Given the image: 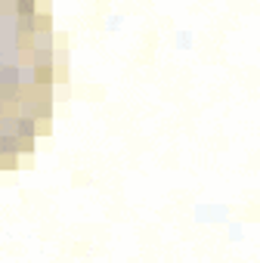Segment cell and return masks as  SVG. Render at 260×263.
Segmentation results:
<instances>
[{"label": "cell", "instance_id": "obj_6", "mask_svg": "<svg viewBox=\"0 0 260 263\" xmlns=\"http://www.w3.org/2000/svg\"><path fill=\"white\" fill-rule=\"evenodd\" d=\"M38 31H53V16L50 13H38Z\"/></svg>", "mask_w": 260, "mask_h": 263}, {"label": "cell", "instance_id": "obj_3", "mask_svg": "<svg viewBox=\"0 0 260 263\" xmlns=\"http://www.w3.org/2000/svg\"><path fill=\"white\" fill-rule=\"evenodd\" d=\"M16 16H38V0H16Z\"/></svg>", "mask_w": 260, "mask_h": 263}, {"label": "cell", "instance_id": "obj_5", "mask_svg": "<svg viewBox=\"0 0 260 263\" xmlns=\"http://www.w3.org/2000/svg\"><path fill=\"white\" fill-rule=\"evenodd\" d=\"M53 81H56V71L53 68H38V84L41 87H53Z\"/></svg>", "mask_w": 260, "mask_h": 263}, {"label": "cell", "instance_id": "obj_10", "mask_svg": "<svg viewBox=\"0 0 260 263\" xmlns=\"http://www.w3.org/2000/svg\"><path fill=\"white\" fill-rule=\"evenodd\" d=\"M0 50H4V34H0Z\"/></svg>", "mask_w": 260, "mask_h": 263}, {"label": "cell", "instance_id": "obj_9", "mask_svg": "<svg viewBox=\"0 0 260 263\" xmlns=\"http://www.w3.org/2000/svg\"><path fill=\"white\" fill-rule=\"evenodd\" d=\"M50 10V0H38V13H47Z\"/></svg>", "mask_w": 260, "mask_h": 263}, {"label": "cell", "instance_id": "obj_8", "mask_svg": "<svg viewBox=\"0 0 260 263\" xmlns=\"http://www.w3.org/2000/svg\"><path fill=\"white\" fill-rule=\"evenodd\" d=\"M47 130H50V121H38V137L47 134Z\"/></svg>", "mask_w": 260, "mask_h": 263}, {"label": "cell", "instance_id": "obj_7", "mask_svg": "<svg viewBox=\"0 0 260 263\" xmlns=\"http://www.w3.org/2000/svg\"><path fill=\"white\" fill-rule=\"evenodd\" d=\"M19 167V155H4V171H16Z\"/></svg>", "mask_w": 260, "mask_h": 263}, {"label": "cell", "instance_id": "obj_1", "mask_svg": "<svg viewBox=\"0 0 260 263\" xmlns=\"http://www.w3.org/2000/svg\"><path fill=\"white\" fill-rule=\"evenodd\" d=\"M16 137H22V140H34V137H38V121L28 118V115H22L19 124H16Z\"/></svg>", "mask_w": 260, "mask_h": 263}, {"label": "cell", "instance_id": "obj_2", "mask_svg": "<svg viewBox=\"0 0 260 263\" xmlns=\"http://www.w3.org/2000/svg\"><path fill=\"white\" fill-rule=\"evenodd\" d=\"M56 50H34V68H53Z\"/></svg>", "mask_w": 260, "mask_h": 263}, {"label": "cell", "instance_id": "obj_4", "mask_svg": "<svg viewBox=\"0 0 260 263\" xmlns=\"http://www.w3.org/2000/svg\"><path fill=\"white\" fill-rule=\"evenodd\" d=\"M53 31H38L34 34V50H53Z\"/></svg>", "mask_w": 260, "mask_h": 263}]
</instances>
